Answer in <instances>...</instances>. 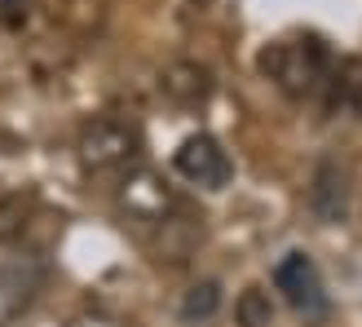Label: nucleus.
I'll return each instance as SVG.
<instances>
[{"label":"nucleus","mask_w":362,"mask_h":327,"mask_svg":"<svg viewBox=\"0 0 362 327\" xmlns=\"http://www.w3.org/2000/svg\"><path fill=\"white\" fill-rule=\"evenodd\" d=\"M261 71L274 80L287 98H305L314 93L318 84H327V71H332V58L322 40L314 35H296V40H274L265 53H261Z\"/></svg>","instance_id":"nucleus-1"},{"label":"nucleus","mask_w":362,"mask_h":327,"mask_svg":"<svg viewBox=\"0 0 362 327\" xmlns=\"http://www.w3.org/2000/svg\"><path fill=\"white\" fill-rule=\"evenodd\" d=\"M137 129L129 120H115V115H98L80 129V164L88 173H115V168H129L137 159Z\"/></svg>","instance_id":"nucleus-2"},{"label":"nucleus","mask_w":362,"mask_h":327,"mask_svg":"<svg viewBox=\"0 0 362 327\" xmlns=\"http://www.w3.org/2000/svg\"><path fill=\"white\" fill-rule=\"evenodd\" d=\"M173 168L186 177L190 186L221 190L226 181H230V155H226V147H221V142H216L212 133H190V137L177 147Z\"/></svg>","instance_id":"nucleus-3"},{"label":"nucleus","mask_w":362,"mask_h":327,"mask_svg":"<svg viewBox=\"0 0 362 327\" xmlns=\"http://www.w3.org/2000/svg\"><path fill=\"white\" fill-rule=\"evenodd\" d=\"M274 287L283 292V301L300 314H322L327 310V287H322L318 265L305 257V252H287L274 265Z\"/></svg>","instance_id":"nucleus-4"},{"label":"nucleus","mask_w":362,"mask_h":327,"mask_svg":"<svg viewBox=\"0 0 362 327\" xmlns=\"http://www.w3.org/2000/svg\"><path fill=\"white\" fill-rule=\"evenodd\" d=\"M119 204L129 208V217H137V222H168V217L177 212V195L173 186L159 173L151 168H129L119 181Z\"/></svg>","instance_id":"nucleus-5"},{"label":"nucleus","mask_w":362,"mask_h":327,"mask_svg":"<svg viewBox=\"0 0 362 327\" xmlns=\"http://www.w3.org/2000/svg\"><path fill=\"white\" fill-rule=\"evenodd\" d=\"M349 168L336 159H318V168L310 177V190H305V204L318 217L322 226H340L349 217Z\"/></svg>","instance_id":"nucleus-6"},{"label":"nucleus","mask_w":362,"mask_h":327,"mask_svg":"<svg viewBox=\"0 0 362 327\" xmlns=\"http://www.w3.org/2000/svg\"><path fill=\"white\" fill-rule=\"evenodd\" d=\"M40 292H45V265L40 261L23 257V261H5V265H0V327L13 323V319H23Z\"/></svg>","instance_id":"nucleus-7"},{"label":"nucleus","mask_w":362,"mask_h":327,"mask_svg":"<svg viewBox=\"0 0 362 327\" xmlns=\"http://www.w3.org/2000/svg\"><path fill=\"white\" fill-rule=\"evenodd\" d=\"M159 93L177 106H204L212 98V71L204 62H190V58H177L159 71Z\"/></svg>","instance_id":"nucleus-8"},{"label":"nucleus","mask_w":362,"mask_h":327,"mask_svg":"<svg viewBox=\"0 0 362 327\" xmlns=\"http://www.w3.org/2000/svg\"><path fill=\"white\" fill-rule=\"evenodd\" d=\"M327 106L336 115L362 120V58H345L327 71Z\"/></svg>","instance_id":"nucleus-9"},{"label":"nucleus","mask_w":362,"mask_h":327,"mask_svg":"<svg viewBox=\"0 0 362 327\" xmlns=\"http://www.w3.org/2000/svg\"><path fill=\"white\" fill-rule=\"evenodd\" d=\"M234 319H239V327H274V297L265 287H247L234 301Z\"/></svg>","instance_id":"nucleus-10"},{"label":"nucleus","mask_w":362,"mask_h":327,"mask_svg":"<svg viewBox=\"0 0 362 327\" xmlns=\"http://www.w3.org/2000/svg\"><path fill=\"white\" fill-rule=\"evenodd\" d=\"M216 310H221V287H216L212 279L194 283L186 292V301H181V319H186V323H208Z\"/></svg>","instance_id":"nucleus-11"}]
</instances>
